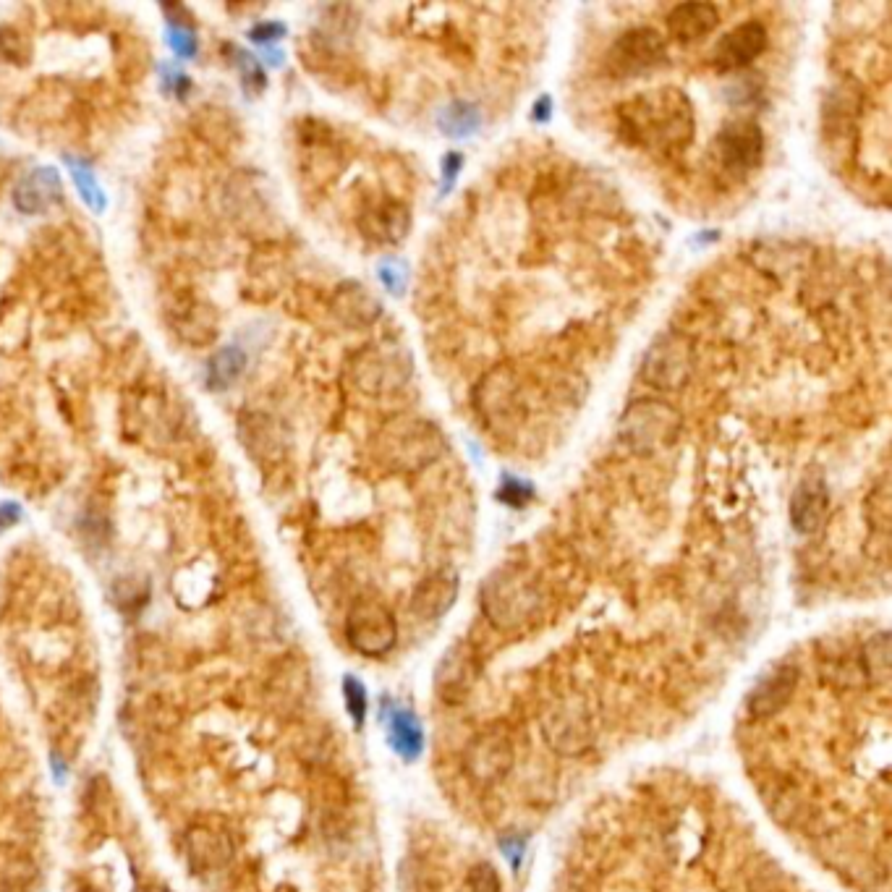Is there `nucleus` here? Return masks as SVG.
<instances>
[{
  "label": "nucleus",
  "mask_w": 892,
  "mask_h": 892,
  "mask_svg": "<svg viewBox=\"0 0 892 892\" xmlns=\"http://www.w3.org/2000/svg\"><path fill=\"white\" fill-rule=\"evenodd\" d=\"M184 856L191 872H220L233 861V838L223 827L197 824L184 835Z\"/></svg>",
  "instance_id": "ddd939ff"
},
{
  "label": "nucleus",
  "mask_w": 892,
  "mask_h": 892,
  "mask_svg": "<svg viewBox=\"0 0 892 892\" xmlns=\"http://www.w3.org/2000/svg\"><path fill=\"white\" fill-rule=\"evenodd\" d=\"M720 14L712 3H681L668 14V32L678 42H696L717 27Z\"/></svg>",
  "instance_id": "412c9836"
},
{
  "label": "nucleus",
  "mask_w": 892,
  "mask_h": 892,
  "mask_svg": "<svg viewBox=\"0 0 892 892\" xmlns=\"http://www.w3.org/2000/svg\"><path fill=\"white\" fill-rule=\"evenodd\" d=\"M513 767V743L503 728H490L479 733L466 746L464 770L479 785L500 783Z\"/></svg>",
  "instance_id": "9d476101"
},
{
  "label": "nucleus",
  "mask_w": 892,
  "mask_h": 892,
  "mask_svg": "<svg viewBox=\"0 0 892 892\" xmlns=\"http://www.w3.org/2000/svg\"><path fill=\"white\" fill-rule=\"evenodd\" d=\"M393 746L398 751H403L406 756L419 754V746H422V736H419V728L414 725L409 715H395L393 717Z\"/></svg>",
  "instance_id": "cd10ccee"
},
{
  "label": "nucleus",
  "mask_w": 892,
  "mask_h": 892,
  "mask_svg": "<svg viewBox=\"0 0 892 892\" xmlns=\"http://www.w3.org/2000/svg\"><path fill=\"white\" fill-rule=\"evenodd\" d=\"M691 372H694V348L681 335H660L649 346L641 364L644 382L665 393L681 390Z\"/></svg>",
  "instance_id": "0eeeda50"
},
{
  "label": "nucleus",
  "mask_w": 892,
  "mask_h": 892,
  "mask_svg": "<svg viewBox=\"0 0 892 892\" xmlns=\"http://www.w3.org/2000/svg\"><path fill=\"white\" fill-rule=\"evenodd\" d=\"M354 382L367 395H393L409 382V364L390 351H367L351 367Z\"/></svg>",
  "instance_id": "4468645a"
},
{
  "label": "nucleus",
  "mask_w": 892,
  "mask_h": 892,
  "mask_svg": "<svg viewBox=\"0 0 892 892\" xmlns=\"http://www.w3.org/2000/svg\"><path fill=\"white\" fill-rule=\"evenodd\" d=\"M618 435L634 453L652 456L675 445L681 435V414L662 398H641L620 416Z\"/></svg>",
  "instance_id": "7ed1b4c3"
},
{
  "label": "nucleus",
  "mask_w": 892,
  "mask_h": 892,
  "mask_svg": "<svg viewBox=\"0 0 892 892\" xmlns=\"http://www.w3.org/2000/svg\"><path fill=\"white\" fill-rule=\"evenodd\" d=\"M864 668L879 683H885L890 678V639H887V634H879L866 641Z\"/></svg>",
  "instance_id": "bb28decb"
},
{
  "label": "nucleus",
  "mask_w": 892,
  "mask_h": 892,
  "mask_svg": "<svg viewBox=\"0 0 892 892\" xmlns=\"http://www.w3.org/2000/svg\"><path fill=\"white\" fill-rule=\"evenodd\" d=\"M798 686V670L796 665H788V662H780L770 673L764 675L762 681L756 683L754 691L746 699V707H749V715L754 720H767V717H775L780 709L788 707V702L793 699Z\"/></svg>",
  "instance_id": "a211bd4d"
},
{
  "label": "nucleus",
  "mask_w": 892,
  "mask_h": 892,
  "mask_svg": "<svg viewBox=\"0 0 892 892\" xmlns=\"http://www.w3.org/2000/svg\"><path fill=\"white\" fill-rule=\"evenodd\" d=\"M359 228L377 244H401L411 231V212L398 199H377L359 215Z\"/></svg>",
  "instance_id": "6ab92c4d"
},
{
  "label": "nucleus",
  "mask_w": 892,
  "mask_h": 892,
  "mask_svg": "<svg viewBox=\"0 0 892 892\" xmlns=\"http://www.w3.org/2000/svg\"><path fill=\"white\" fill-rule=\"evenodd\" d=\"M168 322H171L173 333L181 341L191 346H205L218 333V320H215V309L210 301L199 299L191 291H173L168 299Z\"/></svg>",
  "instance_id": "9b49d317"
},
{
  "label": "nucleus",
  "mask_w": 892,
  "mask_h": 892,
  "mask_svg": "<svg viewBox=\"0 0 892 892\" xmlns=\"http://www.w3.org/2000/svg\"><path fill=\"white\" fill-rule=\"evenodd\" d=\"M380 445L382 458L390 469L411 474V471L429 466L443 453V435L437 432L435 424L424 422V419L401 416L382 429Z\"/></svg>",
  "instance_id": "20e7f679"
},
{
  "label": "nucleus",
  "mask_w": 892,
  "mask_h": 892,
  "mask_svg": "<svg viewBox=\"0 0 892 892\" xmlns=\"http://www.w3.org/2000/svg\"><path fill=\"white\" fill-rule=\"evenodd\" d=\"M764 160V134L759 123L736 118L725 123L712 139V163L728 184L749 181Z\"/></svg>",
  "instance_id": "39448f33"
},
{
  "label": "nucleus",
  "mask_w": 892,
  "mask_h": 892,
  "mask_svg": "<svg viewBox=\"0 0 892 892\" xmlns=\"http://www.w3.org/2000/svg\"><path fill=\"white\" fill-rule=\"evenodd\" d=\"M620 139L636 150L673 157L691 147L696 116L681 89L660 87L628 97L615 108Z\"/></svg>",
  "instance_id": "f257e3e1"
},
{
  "label": "nucleus",
  "mask_w": 892,
  "mask_h": 892,
  "mask_svg": "<svg viewBox=\"0 0 892 892\" xmlns=\"http://www.w3.org/2000/svg\"><path fill=\"white\" fill-rule=\"evenodd\" d=\"M458 579L450 573H435L416 586L411 594V613L419 620H437L456 605Z\"/></svg>",
  "instance_id": "aec40b11"
},
{
  "label": "nucleus",
  "mask_w": 892,
  "mask_h": 892,
  "mask_svg": "<svg viewBox=\"0 0 892 892\" xmlns=\"http://www.w3.org/2000/svg\"><path fill=\"white\" fill-rule=\"evenodd\" d=\"M113 602L121 607L123 613H139L147 600H150V581L142 576H121L110 586Z\"/></svg>",
  "instance_id": "393cba45"
},
{
  "label": "nucleus",
  "mask_w": 892,
  "mask_h": 892,
  "mask_svg": "<svg viewBox=\"0 0 892 892\" xmlns=\"http://www.w3.org/2000/svg\"><path fill=\"white\" fill-rule=\"evenodd\" d=\"M79 892H97V890H92V887H84V890H79Z\"/></svg>",
  "instance_id": "2f4dec72"
},
{
  "label": "nucleus",
  "mask_w": 892,
  "mask_h": 892,
  "mask_svg": "<svg viewBox=\"0 0 892 892\" xmlns=\"http://www.w3.org/2000/svg\"><path fill=\"white\" fill-rule=\"evenodd\" d=\"M333 307L338 312V317L343 322H348V325H367V322H372L380 314V304L364 288L354 286V283H348V286H343L341 291L335 293Z\"/></svg>",
  "instance_id": "b1692460"
},
{
  "label": "nucleus",
  "mask_w": 892,
  "mask_h": 892,
  "mask_svg": "<svg viewBox=\"0 0 892 892\" xmlns=\"http://www.w3.org/2000/svg\"><path fill=\"white\" fill-rule=\"evenodd\" d=\"M346 636L356 652L367 657H382L393 649L398 639V623L388 607L375 597H359L346 618Z\"/></svg>",
  "instance_id": "423d86ee"
},
{
  "label": "nucleus",
  "mask_w": 892,
  "mask_h": 892,
  "mask_svg": "<svg viewBox=\"0 0 892 892\" xmlns=\"http://www.w3.org/2000/svg\"><path fill=\"white\" fill-rule=\"evenodd\" d=\"M35 879V858L19 845H0V892H27Z\"/></svg>",
  "instance_id": "5701e85b"
},
{
  "label": "nucleus",
  "mask_w": 892,
  "mask_h": 892,
  "mask_svg": "<svg viewBox=\"0 0 892 892\" xmlns=\"http://www.w3.org/2000/svg\"><path fill=\"white\" fill-rule=\"evenodd\" d=\"M461 892H500V874L490 864H477L466 874Z\"/></svg>",
  "instance_id": "c85d7f7f"
},
{
  "label": "nucleus",
  "mask_w": 892,
  "mask_h": 892,
  "mask_svg": "<svg viewBox=\"0 0 892 892\" xmlns=\"http://www.w3.org/2000/svg\"><path fill=\"white\" fill-rule=\"evenodd\" d=\"M474 403H477L479 414H482L492 427H508V424H516L518 406H521L516 375H513L508 367H495L492 372H487V375L482 377V382L477 385Z\"/></svg>",
  "instance_id": "f8f14e48"
},
{
  "label": "nucleus",
  "mask_w": 892,
  "mask_h": 892,
  "mask_svg": "<svg viewBox=\"0 0 892 892\" xmlns=\"http://www.w3.org/2000/svg\"><path fill=\"white\" fill-rule=\"evenodd\" d=\"M343 694H346V707L351 712V717L356 720V725L364 722V712H367V691L356 678H346L343 683Z\"/></svg>",
  "instance_id": "7c9ffc66"
},
{
  "label": "nucleus",
  "mask_w": 892,
  "mask_h": 892,
  "mask_svg": "<svg viewBox=\"0 0 892 892\" xmlns=\"http://www.w3.org/2000/svg\"><path fill=\"white\" fill-rule=\"evenodd\" d=\"M767 42H770V32L762 21H741L738 27H733L717 40L712 61L725 71L743 69L767 50Z\"/></svg>",
  "instance_id": "2eb2a0df"
},
{
  "label": "nucleus",
  "mask_w": 892,
  "mask_h": 892,
  "mask_svg": "<svg viewBox=\"0 0 892 892\" xmlns=\"http://www.w3.org/2000/svg\"><path fill=\"white\" fill-rule=\"evenodd\" d=\"M668 55L665 40L657 29L636 27L620 35L607 53V69L615 76H639L657 69Z\"/></svg>",
  "instance_id": "1a4fd4ad"
},
{
  "label": "nucleus",
  "mask_w": 892,
  "mask_h": 892,
  "mask_svg": "<svg viewBox=\"0 0 892 892\" xmlns=\"http://www.w3.org/2000/svg\"><path fill=\"white\" fill-rule=\"evenodd\" d=\"M545 607V592L537 576L524 566H503L492 571L482 586V610L500 631H521L532 626Z\"/></svg>",
  "instance_id": "f03ea898"
},
{
  "label": "nucleus",
  "mask_w": 892,
  "mask_h": 892,
  "mask_svg": "<svg viewBox=\"0 0 892 892\" xmlns=\"http://www.w3.org/2000/svg\"><path fill=\"white\" fill-rule=\"evenodd\" d=\"M542 736L550 743L552 751L563 756H579L592 746L594 728L592 715L584 702L568 699V702L552 704L542 720Z\"/></svg>",
  "instance_id": "6e6552de"
},
{
  "label": "nucleus",
  "mask_w": 892,
  "mask_h": 892,
  "mask_svg": "<svg viewBox=\"0 0 892 892\" xmlns=\"http://www.w3.org/2000/svg\"><path fill=\"white\" fill-rule=\"evenodd\" d=\"M241 443L252 450V456L259 458V464H278L283 443H280L278 432L273 422H267L265 416H246L239 422Z\"/></svg>",
  "instance_id": "4be33fe9"
},
{
  "label": "nucleus",
  "mask_w": 892,
  "mask_h": 892,
  "mask_svg": "<svg viewBox=\"0 0 892 892\" xmlns=\"http://www.w3.org/2000/svg\"><path fill=\"white\" fill-rule=\"evenodd\" d=\"M228 892H233V890H228Z\"/></svg>",
  "instance_id": "473e14b6"
},
{
  "label": "nucleus",
  "mask_w": 892,
  "mask_h": 892,
  "mask_svg": "<svg viewBox=\"0 0 892 892\" xmlns=\"http://www.w3.org/2000/svg\"><path fill=\"white\" fill-rule=\"evenodd\" d=\"M830 513V490L819 471H809L790 498V521L801 534H817Z\"/></svg>",
  "instance_id": "f3484780"
},
{
  "label": "nucleus",
  "mask_w": 892,
  "mask_h": 892,
  "mask_svg": "<svg viewBox=\"0 0 892 892\" xmlns=\"http://www.w3.org/2000/svg\"><path fill=\"white\" fill-rule=\"evenodd\" d=\"M477 681V657L466 644H453L437 662L435 691L445 704H461Z\"/></svg>",
  "instance_id": "dca6fc26"
},
{
  "label": "nucleus",
  "mask_w": 892,
  "mask_h": 892,
  "mask_svg": "<svg viewBox=\"0 0 892 892\" xmlns=\"http://www.w3.org/2000/svg\"><path fill=\"white\" fill-rule=\"evenodd\" d=\"M29 55V45L27 40L21 37L19 29L14 27H6L0 29V58L8 63H21L27 61Z\"/></svg>",
  "instance_id": "c756f323"
},
{
  "label": "nucleus",
  "mask_w": 892,
  "mask_h": 892,
  "mask_svg": "<svg viewBox=\"0 0 892 892\" xmlns=\"http://www.w3.org/2000/svg\"><path fill=\"white\" fill-rule=\"evenodd\" d=\"M246 367V356L241 354L239 348H220L218 354L212 356L210 364H207V377H210V385L212 388H225V385H231L236 377L244 372Z\"/></svg>",
  "instance_id": "a878e982"
}]
</instances>
